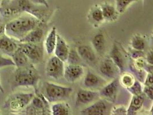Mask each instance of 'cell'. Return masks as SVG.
<instances>
[{"instance_id": "ba28073f", "label": "cell", "mask_w": 153, "mask_h": 115, "mask_svg": "<svg viewBox=\"0 0 153 115\" xmlns=\"http://www.w3.org/2000/svg\"><path fill=\"white\" fill-rule=\"evenodd\" d=\"M48 104L47 100L42 95L34 96L30 104L27 107V114H40L44 113Z\"/></svg>"}, {"instance_id": "74e56055", "label": "cell", "mask_w": 153, "mask_h": 115, "mask_svg": "<svg viewBox=\"0 0 153 115\" xmlns=\"http://www.w3.org/2000/svg\"><path fill=\"white\" fill-rule=\"evenodd\" d=\"M4 31H5V25L0 22V36L2 35V34H5Z\"/></svg>"}, {"instance_id": "52a82bcc", "label": "cell", "mask_w": 153, "mask_h": 115, "mask_svg": "<svg viewBox=\"0 0 153 115\" xmlns=\"http://www.w3.org/2000/svg\"><path fill=\"white\" fill-rule=\"evenodd\" d=\"M84 74L83 67L81 65L70 64L64 67L63 77L68 82L72 83L80 79Z\"/></svg>"}, {"instance_id": "83f0119b", "label": "cell", "mask_w": 153, "mask_h": 115, "mask_svg": "<svg viewBox=\"0 0 153 115\" xmlns=\"http://www.w3.org/2000/svg\"><path fill=\"white\" fill-rule=\"evenodd\" d=\"M91 16L93 20L98 22H102L104 20L101 7L99 6L95 7L92 9L91 12Z\"/></svg>"}, {"instance_id": "44dd1931", "label": "cell", "mask_w": 153, "mask_h": 115, "mask_svg": "<svg viewBox=\"0 0 153 115\" xmlns=\"http://www.w3.org/2000/svg\"><path fill=\"white\" fill-rule=\"evenodd\" d=\"M92 43L95 50L100 55H103L105 51V40L102 34H98L94 37Z\"/></svg>"}, {"instance_id": "1f68e13d", "label": "cell", "mask_w": 153, "mask_h": 115, "mask_svg": "<svg viewBox=\"0 0 153 115\" xmlns=\"http://www.w3.org/2000/svg\"><path fill=\"white\" fill-rule=\"evenodd\" d=\"M153 86H145L143 89L144 93L146 94L150 98V100H153Z\"/></svg>"}, {"instance_id": "e575fe53", "label": "cell", "mask_w": 153, "mask_h": 115, "mask_svg": "<svg viewBox=\"0 0 153 115\" xmlns=\"http://www.w3.org/2000/svg\"><path fill=\"white\" fill-rule=\"evenodd\" d=\"M146 61L149 65H153V51H149L146 55Z\"/></svg>"}, {"instance_id": "836d02e7", "label": "cell", "mask_w": 153, "mask_h": 115, "mask_svg": "<svg viewBox=\"0 0 153 115\" xmlns=\"http://www.w3.org/2000/svg\"><path fill=\"white\" fill-rule=\"evenodd\" d=\"M153 74L149 73L144 82L145 86H153Z\"/></svg>"}, {"instance_id": "4fadbf2b", "label": "cell", "mask_w": 153, "mask_h": 115, "mask_svg": "<svg viewBox=\"0 0 153 115\" xmlns=\"http://www.w3.org/2000/svg\"><path fill=\"white\" fill-rule=\"evenodd\" d=\"M77 52L82 59L88 63H95L97 56L92 48L88 45L83 44L77 47Z\"/></svg>"}, {"instance_id": "d6986e66", "label": "cell", "mask_w": 153, "mask_h": 115, "mask_svg": "<svg viewBox=\"0 0 153 115\" xmlns=\"http://www.w3.org/2000/svg\"><path fill=\"white\" fill-rule=\"evenodd\" d=\"M57 35L56 28L53 27L45 40V49L49 55H51L54 52L57 42Z\"/></svg>"}, {"instance_id": "603a6c76", "label": "cell", "mask_w": 153, "mask_h": 115, "mask_svg": "<svg viewBox=\"0 0 153 115\" xmlns=\"http://www.w3.org/2000/svg\"><path fill=\"white\" fill-rule=\"evenodd\" d=\"M100 83V79L97 75L92 72H88L85 78L84 84L85 87L88 88H93L97 87Z\"/></svg>"}, {"instance_id": "9c48e42d", "label": "cell", "mask_w": 153, "mask_h": 115, "mask_svg": "<svg viewBox=\"0 0 153 115\" xmlns=\"http://www.w3.org/2000/svg\"><path fill=\"white\" fill-rule=\"evenodd\" d=\"M18 47L19 44L14 42V39L5 34L0 36V52L11 57Z\"/></svg>"}, {"instance_id": "277c9868", "label": "cell", "mask_w": 153, "mask_h": 115, "mask_svg": "<svg viewBox=\"0 0 153 115\" xmlns=\"http://www.w3.org/2000/svg\"><path fill=\"white\" fill-rule=\"evenodd\" d=\"M33 93L19 92L9 96L4 102V107L12 112H18L27 108L35 96Z\"/></svg>"}, {"instance_id": "4316f807", "label": "cell", "mask_w": 153, "mask_h": 115, "mask_svg": "<svg viewBox=\"0 0 153 115\" xmlns=\"http://www.w3.org/2000/svg\"><path fill=\"white\" fill-rule=\"evenodd\" d=\"M135 81V80L134 76L129 73H126L123 74L119 81L122 85L127 88V89L133 85Z\"/></svg>"}, {"instance_id": "3957f363", "label": "cell", "mask_w": 153, "mask_h": 115, "mask_svg": "<svg viewBox=\"0 0 153 115\" xmlns=\"http://www.w3.org/2000/svg\"><path fill=\"white\" fill-rule=\"evenodd\" d=\"M72 91L73 89L70 87L45 82L44 85L43 96L49 102H56L70 97Z\"/></svg>"}, {"instance_id": "f1b7e54d", "label": "cell", "mask_w": 153, "mask_h": 115, "mask_svg": "<svg viewBox=\"0 0 153 115\" xmlns=\"http://www.w3.org/2000/svg\"><path fill=\"white\" fill-rule=\"evenodd\" d=\"M81 60H82V59L80 57L77 51L73 50L70 51L67 60L69 62L70 64L79 65V63L81 62Z\"/></svg>"}, {"instance_id": "e0dca14e", "label": "cell", "mask_w": 153, "mask_h": 115, "mask_svg": "<svg viewBox=\"0 0 153 115\" xmlns=\"http://www.w3.org/2000/svg\"><path fill=\"white\" fill-rule=\"evenodd\" d=\"M44 32L40 28H36L19 40L20 43H39L43 37Z\"/></svg>"}, {"instance_id": "f546056e", "label": "cell", "mask_w": 153, "mask_h": 115, "mask_svg": "<svg viewBox=\"0 0 153 115\" xmlns=\"http://www.w3.org/2000/svg\"><path fill=\"white\" fill-rule=\"evenodd\" d=\"M6 66H15L14 62L12 58L0 54V68Z\"/></svg>"}, {"instance_id": "cb8c5ba5", "label": "cell", "mask_w": 153, "mask_h": 115, "mask_svg": "<svg viewBox=\"0 0 153 115\" xmlns=\"http://www.w3.org/2000/svg\"><path fill=\"white\" fill-rule=\"evenodd\" d=\"M52 113L53 115H68L70 108L65 103H56L52 107Z\"/></svg>"}, {"instance_id": "30bf717a", "label": "cell", "mask_w": 153, "mask_h": 115, "mask_svg": "<svg viewBox=\"0 0 153 115\" xmlns=\"http://www.w3.org/2000/svg\"><path fill=\"white\" fill-rule=\"evenodd\" d=\"M117 70H118V67L110 59H105L102 61L99 68L102 75L109 79H112L116 77Z\"/></svg>"}, {"instance_id": "d4e9b609", "label": "cell", "mask_w": 153, "mask_h": 115, "mask_svg": "<svg viewBox=\"0 0 153 115\" xmlns=\"http://www.w3.org/2000/svg\"><path fill=\"white\" fill-rule=\"evenodd\" d=\"M131 46L133 49L138 51H142L144 50L145 42L141 36L135 35L131 40Z\"/></svg>"}, {"instance_id": "4dcf8cb0", "label": "cell", "mask_w": 153, "mask_h": 115, "mask_svg": "<svg viewBox=\"0 0 153 115\" xmlns=\"http://www.w3.org/2000/svg\"><path fill=\"white\" fill-rule=\"evenodd\" d=\"M128 89L133 94V95L142 94V86L140 84L138 81H135L133 85Z\"/></svg>"}, {"instance_id": "8d00e7d4", "label": "cell", "mask_w": 153, "mask_h": 115, "mask_svg": "<svg viewBox=\"0 0 153 115\" xmlns=\"http://www.w3.org/2000/svg\"><path fill=\"white\" fill-rule=\"evenodd\" d=\"M30 1H31V2L33 4H40V5H44L45 7H48V4L46 0H30Z\"/></svg>"}, {"instance_id": "f35d334b", "label": "cell", "mask_w": 153, "mask_h": 115, "mask_svg": "<svg viewBox=\"0 0 153 115\" xmlns=\"http://www.w3.org/2000/svg\"><path fill=\"white\" fill-rule=\"evenodd\" d=\"M0 92H1V93H4L5 92V90H4L3 87H2L1 84V82H0Z\"/></svg>"}, {"instance_id": "2e32d148", "label": "cell", "mask_w": 153, "mask_h": 115, "mask_svg": "<svg viewBox=\"0 0 153 115\" xmlns=\"http://www.w3.org/2000/svg\"><path fill=\"white\" fill-rule=\"evenodd\" d=\"M110 57L112 62L118 67L119 72H123L125 69V59L122 52L116 44H114L112 47L110 52Z\"/></svg>"}, {"instance_id": "ac0fdd59", "label": "cell", "mask_w": 153, "mask_h": 115, "mask_svg": "<svg viewBox=\"0 0 153 115\" xmlns=\"http://www.w3.org/2000/svg\"><path fill=\"white\" fill-rule=\"evenodd\" d=\"M144 102V98L142 94L134 95L130 105L127 109L128 115H134L142 108Z\"/></svg>"}, {"instance_id": "484cf974", "label": "cell", "mask_w": 153, "mask_h": 115, "mask_svg": "<svg viewBox=\"0 0 153 115\" xmlns=\"http://www.w3.org/2000/svg\"><path fill=\"white\" fill-rule=\"evenodd\" d=\"M138 0H115V8L118 13H123L128 7Z\"/></svg>"}, {"instance_id": "ab89813d", "label": "cell", "mask_w": 153, "mask_h": 115, "mask_svg": "<svg viewBox=\"0 0 153 115\" xmlns=\"http://www.w3.org/2000/svg\"><path fill=\"white\" fill-rule=\"evenodd\" d=\"M1 111L0 110V115H1Z\"/></svg>"}, {"instance_id": "5b68a950", "label": "cell", "mask_w": 153, "mask_h": 115, "mask_svg": "<svg viewBox=\"0 0 153 115\" xmlns=\"http://www.w3.org/2000/svg\"><path fill=\"white\" fill-rule=\"evenodd\" d=\"M19 47L33 62H39L43 58L44 50L39 43H21L19 44Z\"/></svg>"}, {"instance_id": "9a60e30c", "label": "cell", "mask_w": 153, "mask_h": 115, "mask_svg": "<svg viewBox=\"0 0 153 115\" xmlns=\"http://www.w3.org/2000/svg\"><path fill=\"white\" fill-rule=\"evenodd\" d=\"M119 85V80L115 78L100 91V94L106 99L114 100L118 90Z\"/></svg>"}, {"instance_id": "8992f818", "label": "cell", "mask_w": 153, "mask_h": 115, "mask_svg": "<svg viewBox=\"0 0 153 115\" xmlns=\"http://www.w3.org/2000/svg\"><path fill=\"white\" fill-rule=\"evenodd\" d=\"M64 62L56 56L50 58L45 66L47 75L53 79H58L63 77L64 71Z\"/></svg>"}, {"instance_id": "ffe728a7", "label": "cell", "mask_w": 153, "mask_h": 115, "mask_svg": "<svg viewBox=\"0 0 153 115\" xmlns=\"http://www.w3.org/2000/svg\"><path fill=\"white\" fill-rule=\"evenodd\" d=\"M11 58L14 62L15 66L17 67H23L29 65V59L19 47H18L17 50L14 52Z\"/></svg>"}, {"instance_id": "8fae6325", "label": "cell", "mask_w": 153, "mask_h": 115, "mask_svg": "<svg viewBox=\"0 0 153 115\" xmlns=\"http://www.w3.org/2000/svg\"><path fill=\"white\" fill-rule=\"evenodd\" d=\"M98 96L99 93L97 92L85 89H80L77 93L75 104L76 105L89 104L95 100Z\"/></svg>"}, {"instance_id": "d6a6232c", "label": "cell", "mask_w": 153, "mask_h": 115, "mask_svg": "<svg viewBox=\"0 0 153 115\" xmlns=\"http://www.w3.org/2000/svg\"><path fill=\"white\" fill-rule=\"evenodd\" d=\"M112 112L115 115H126L127 114V111L125 108L122 107H117V108H114Z\"/></svg>"}, {"instance_id": "7c38bea8", "label": "cell", "mask_w": 153, "mask_h": 115, "mask_svg": "<svg viewBox=\"0 0 153 115\" xmlns=\"http://www.w3.org/2000/svg\"><path fill=\"white\" fill-rule=\"evenodd\" d=\"M55 55L64 62L67 60L70 50L65 41L59 35H57V42L55 49Z\"/></svg>"}, {"instance_id": "7a4b0ae2", "label": "cell", "mask_w": 153, "mask_h": 115, "mask_svg": "<svg viewBox=\"0 0 153 115\" xmlns=\"http://www.w3.org/2000/svg\"><path fill=\"white\" fill-rule=\"evenodd\" d=\"M39 80V75L32 65H28L17 67L14 72L13 85L14 87L19 86H35Z\"/></svg>"}, {"instance_id": "7402d4cb", "label": "cell", "mask_w": 153, "mask_h": 115, "mask_svg": "<svg viewBox=\"0 0 153 115\" xmlns=\"http://www.w3.org/2000/svg\"><path fill=\"white\" fill-rule=\"evenodd\" d=\"M104 19L108 20H114L117 18V15L118 13L116 8L109 4H104L101 7Z\"/></svg>"}, {"instance_id": "6da1fadb", "label": "cell", "mask_w": 153, "mask_h": 115, "mask_svg": "<svg viewBox=\"0 0 153 115\" xmlns=\"http://www.w3.org/2000/svg\"><path fill=\"white\" fill-rule=\"evenodd\" d=\"M39 20L32 16H21L8 22L4 33L10 38L20 40L29 32L37 27Z\"/></svg>"}, {"instance_id": "5bb4252c", "label": "cell", "mask_w": 153, "mask_h": 115, "mask_svg": "<svg viewBox=\"0 0 153 115\" xmlns=\"http://www.w3.org/2000/svg\"><path fill=\"white\" fill-rule=\"evenodd\" d=\"M107 110L106 104L104 101L99 100L83 109L81 114L85 115H105Z\"/></svg>"}, {"instance_id": "d590c367", "label": "cell", "mask_w": 153, "mask_h": 115, "mask_svg": "<svg viewBox=\"0 0 153 115\" xmlns=\"http://www.w3.org/2000/svg\"><path fill=\"white\" fill-rule=\"evenodd\" d=\"M135 65H136L137 67H138L139 70V69H142L145 67V61L142 58H139L136 60Z\"/></svg>"}]
</instances>
